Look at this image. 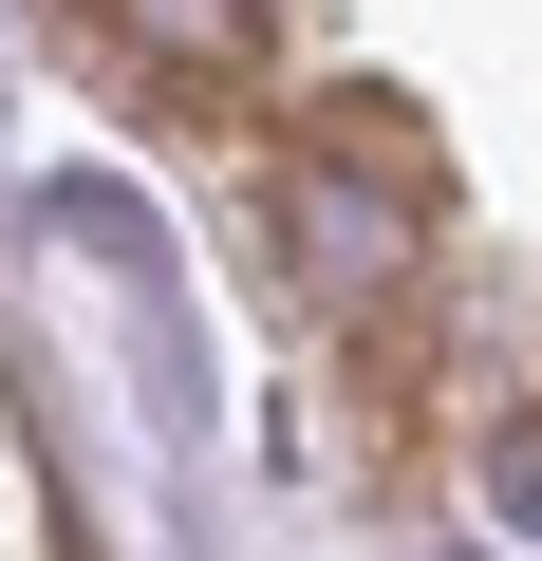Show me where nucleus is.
Returning <instances> with one entry per match:
<instances>
[{"label": "nucleus", "instance_id": "obj_1", "mask_svg": "<svg viewBox=\"0 0 542 561\" xmlns=\"http://www.w3.org/2000/svg\"><path fill=\"white\" fill-rule=\"evenodd\" d=\"M281 225H300V280H337V300H374V280L412 262V187H356L337 150H300V187H281Z\"/></svg>", "mask_w": 542, "mask_h": 561}, {"label": "nucleus", "instance_id": "obj_2", "mask_svg": "<svg viewBox=\"0 0 542 561\" xmlns=\"http://www.w3.org/2000/svg\"><path fill=\"white\" fill-rule=\"evenodd\" d=\"M94 20H113L150 76H224V57H243V0H94Z\"/></svg>", "mask_w": 542, "mask_h": 561}, {"label": "nucleus", "instance_id": "obj_3", "mask_svg": "<svg viewBox=\"0 0 542 561\" xmlns=\"http://www.w3.org/2000/svg\"><path fill=\"white\" fill-rule=\"evenodd\" d=\"M486 524H523V542H542V412H505V431H486Z\"/></svg>", "mask_w": 542, "mask_h": 561}]
</instances>
